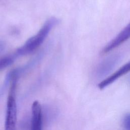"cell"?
Segmentation results:
<instances>
[{
  "mask_svg": "<svg viewBox=\"0 0 130 130\" xmlns=\"http://www.w3.org/2000/svg\"><path fill=\"white\" fill-rule=\"evenodd\" d=\"M122 124L125 130H130V113H127L123 116Z\"/></svg>",
  "mask_w": 130,
  "mask_h": 130,
  "instance_id": "cell-8",
  "label": "cell"
},
{
  "mask_svg": "<svg viewBox=\"0 0 130 130\" xmlns=\"http://www.w3.org/2000/svg\"><path fill=\"white\" fill-rule=\"evenodd\" d=\"M58 22V19L55 18L48 19L35 35L28 39L22 46L17 49L15 55H24L37 49L43 43L52 28Z\"/></svg>",
  "mask_w": 130,
  "mask_h": 130,
  "instance_id": "cell-2",
  "label": "cell"
},
{
  "mask_svg": "<svg viewBox=\"0 0 130 130\" xmlns=\"http://www.w3.org/2000/svg\"><path fill=\"white\" fill-rule=\"evenodd\" d=\"M19 71L14 70L9 76L10 87L7 102L4 130H16L17 123L16 89Z\"/></svg>",
  "mask_w": 130,
  "mask_h": 130,
  "instance_id": "cell-1",
  "label": "cell"
},
{
  "mask_svg": "<svg viewBox=\"0 0 130 130\" xmlns=\"http://www.w3.org/2000/svg\"><path fill=\"white\" fill-rule=\"evenodd\" d=\"M130 71V61L122 66L115 72L105 78L98 84V87L100 89H103L108 86L111 84L121 76L126 74Z\"/></svg>",
  "mask_w": 130,
  "mask_h": 130,
  "instance_id": "cell-6",
  "label": "cell"
},
{
  "mask_svg": "<svg viewBox=\"0 0 130 130\" xmlns=\"http://www.w3.org/2000/svg\"><path fill=\"white\" fill-rule=\"evenodd\" d=\"M121 59L122 55L119 53L113 54L105 59L96 68V76L102 78L108 75L121 61Z\"/></svg>",
  "mask_w": 130,
  "mask_h": 130,
  "instance_id": "cell-3",
  "label": "cell"
},
{
  "mask_svg": "<svg viewBox=\"0 0 130 130\" xmlns=\"http://www.w3.org/2000/svg\"><path fill=\"white\" fill-rule=\"evenodd\" d=\"M2 44L0 43V49L2 48Z\"/></svg>",
  "mask_w": 130,
  "mask_h": 130,
  "instance_id": "cell-9",
  "label": "cell"
},
{
  "mask_svg": "<svg viewBox=\"0 0 130 130\" xmlns=\"http://www.w3.org/2000/svg\"><path fill=\"white\" fill-rule=\"evenodd\" d=\"M31 130H43L42 108L38 101H34L31 106Z\"/></svg>",
  "mask_w": 130,
  "mask_h": 130,
  "instance_id": "cell-5",
  "label": "cell"
},
{
  "mask_svg": "<svg viewBox=\"0 0 130 130\" xmlns=\"http://www.w3.org/2000/svg\"><path fill=\"white\" fill-rule=\"evenodd\" d=\"M16 56L15 55H8L2 57L0 59V71L7 68L10 64H11L14 61V58Z\"/></svg>",
  "mask_w": 130,
  "mask_h": 130,
  "instance_id": "cell-7",
  "label": "cell"
},
{
  "mask_svg": "<svg viewBox=\"0 0 130 130\" xmlns=\"http://www.w3.org/2000/svg\"><path fill=\"white\" fill-rule=\"evenodd\" d=\"M130 38V22L107 45L102 51V54H106L115 49Z\"/></svg>",
  "mask_w": 130,
  "mask_h": 130,
  "instance_id": "cell-4",
  "label": "cell"
}]
</instances>
